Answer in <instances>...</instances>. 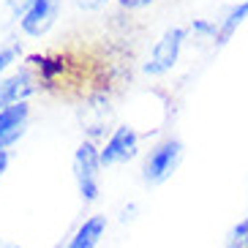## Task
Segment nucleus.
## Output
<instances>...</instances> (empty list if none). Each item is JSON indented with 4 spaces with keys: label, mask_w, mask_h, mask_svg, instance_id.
Masks as SVG:
<instances>
[{
    "label": "nucleus",
    "mask_w": 248,
    "mask_h": 248,
    "mask_svg": "<svg viewBox=\"0 0 248 248\" xmlns=\"http://www.w3.org/2000/svg\"><path fill=\"white\" fill-rule=\"evenodd\" d=\"M79 123H82V131L90 137V142L98 137H107L112 123V104L107 98V93H95L85 104V109L79 112Z\"/></svg>",
    "instance_id": "4"
},
{
    "label": "nucleus",
    "mask_w": 248,
    "mask_h": 248,
    "mask_svg": "<svg viewBox=\"0 0 248 248\" xmlns=\"http://www.w3.org/2000/svg\"><path fill=\"white\" fill-rule=\"evenodd\" d=\"M0 248H22V246L14 243V240H3V237H0Z\"/></svg>",
    "instance_id": "18"
},
{
    "label": "nucleus",
    "mask_w": 248,
    "mask_h": 248,
    "mask_svg": "<svg viewBox=\"0 0 248 248\" xmlns=\"http://www.w3.org/2000/svg\"><path fill=\"white\" fill-rule=\"evenodd\" d=\"M19 58V44H14V46H6V49H0V74L6 71L14 60Z\"/></svg>",
    "instance_id": "13"
},
{
    "label": "nucleus",
    "mask_w": 248,
    "mask_h": 248,
    "mask_svg": "<svg viewBox=\"0 0 248 248\" xmlns=\"http://www.w3.org/2000/svg\"><path fill=\"white\" fill-rule=\"evenodd\" d=\"M77 8H82V11H98V8H104L109 0H71Z\"/></svg>",
    "instance_id": "14"
},
{
    "label": "nucleus",
    "mask_w": 248,
    "mask_h": 248,
    "mask_svg": "<svg viewBox=\"0 0 248 248\" xmlns=\"http://www.w3.org/2000/svg\"><path fill=\"white\" fill-rule=\"evenodd\" d=\"M107 226H109L107 216H90L77 226V232L68 237L66 248H98L101 237L107 234Z\"/></svg>",
    "instance_id": "9"
},
{
    "label": "nucleus",
    "mask_w": 248,
    "mask_h": 248,
    "mask_svg": "<svg viewBox=\"0 0 248 248\" xmlns=\"http://www.w3.org/2000/svg\"><path fill=\"white\" fill-rule=\"evenodd\" d=\"M58 11H60V0H36L33 6L28 8V14L19 19V28L33 38H41L46 36L58 19Z\"/></svg>",
    "instance_id": "7"
},
{
    "label": "nucleus",
    "mask_w": 248,
    "mask_h": 248,
    "mask_svg": "<svg viewBox=\"0 0 248 248\" xmlns=\"http://www.w3.org/2000/svg\"><path fill=\"white\" fill-rule=\"evenodd\" d=\"M139 153V134L128 125H120L112 131L107 139V145L101 150V167H112V164H125Z\"/></svg>",
    "instance_id": "5"
},
{
    "label": "nucleus",
    "mask_w": 248,
    "mask_h": 248,
    "mask_svg": "<svg viewBox=\"0 0 248 248\" xmlns=\"http://www.w3.org/2000/svg\"><path fill=\"white\" fill-rule=\"evenodd\" d=\"M180 161H183L180 139H167V142H161L158 147H153L150 155L145 158L142 177H145V183H150V186H161V183H167L169 177H172V172L180 167Z\"/></svg>",
    "instance_id": "2"
},
{
    "label": "nucleus",
    "mask_w": 248,
    "mask_h": 248,
    "mask_svg": "<svg viewBox=\"0 0 248 248\" xmlns=\"http://www.w3.org/2000/svg\"><path fill=\"white\" fill-rule=\"evenodd\" d=\"M28 60L38 68V71H41V79H44V82H52L55 74H60L63 68H66L63 58H52V55H30Z\"/></svg>",
    "instance_id": "11"
},
{
    "label": "nucleus",
    "mask_w": 248,
    "mask_h": 248,
    "mask_svg": "<svg viewBox=\"0 0 248 248\" xmlns=\"http://www.w3.org/2000/svg\"><path fill=\"white\" fill-rule=\"evenodd\" d=\"M246 16H248V0H237L232 8H229V14L221 19L218 25V36H216V44H226L229 38L234 36V30L240 28L243 22H246Z\"/></svg>",
    "instance_id": "10"
},
{
    "label": "nucleus",
    "mask_w": 248,
    "mask_h": 248,
    "mask_svg": "<svg viewBox=\"0 0 248 248\" xmlns=\"http://www.w3.org/2000/svg\"><path fill=\"white\" fill-rule=\"evenodd\" d=\"M33 3H36V0H16V3H14V11L19 14V19H22V16L28 14V8L33 6Z\"/></svg>",
    "instance_id": "16"
},
{
    "label": "nucleus",
    "mask_w": 248,
    "mask_h": 248,
    "mask_svg": "<svg viewBox=\"0 0 248 248\" xmlns=\"http://www.w3.org/2000/svg\"><path fill=\"white\" fill-rule=\"evenodd\" d=\"M98 169H101V150H95V145L88 139L74 153V177H77V188L85 204H93L98 199V191H101Z\"/></svg>",
    "instance_id": "1"
},
{
    "label": "nucleus",
    "mask_w": 248,
    "mask_h": 248,
    "mask_svg": "<svg viewBox=\"0 0 248 248\" xmlns=\"http://www.w3.org/2000/svg\"><path fill=\"white\" fill-rule=\"evenodd\" d=\"M186 38H188V30L186 28H169L155 41L153 52H150V58L145 63V74H150V77H164V74L172 71L177 58H180V49L186 44Z\"/></svg>",
    "instance_id": "3"
},
{
    "label": "nucleus",
    "mask_w": 248,
    "mask_h": 248,
    "mask_svg": "<svg viewBox=\"0 0 248 248\" xmlns=\"http://www.w3.org/2000/svg\"><path fill=\"white\" fill-rule=\"evenodd\" d=\"M30 117V107L25 104H14L8 109L0 112V150H6L16 142V139L25 134V125H28Z\"/></svg>",
    "instance_id": "8"
},
{
    "label": "nucleus",
    "mask_w": 248,
    "mask_h": 248,
    "mask_svg": "<svg viewBox=\"0 0 248 248\" xmlns=\"http://www.w3.org/2000/svg\"><path fill=\"white\" fill-rule=\"evenodd\" d=\"M226 248H248V216L243 221H237V226L229 232Z\"/></svg>",
    "instance_id": "12"
},
{
    "label": "nucleus",
    "mask_w": 248,
    "mask_h": 248,
    "mask_svg": "<svg viewBox=\"0 0 248 248\" xmlns=\"http://www.w3.org/2000/svg\"><path fill=\"white\" fill-rule=\"evenodd\" d=\"M6 167H8V150H0V177H3Z\"/></svg>",
    "instance_id": "17"
},
{
    "label": "nucleus",
    "mask_w": 248,
    "mask_h": 248,
    "mask_svg": "<svg viewBox=\"0 0 248 248\" xmlns=\"http://www.w3.org/2000/svg\"><path fill=\"white\" fill-rule=\"evenodd\" d=\"M123 8H145V6H150L153 0H117Z\"/></svg>",
    "instance_id": "15"
},
{
    "label": "nucleus",
    "mask_w": 248,
    "mask_h": 248,
    "mask_svg": "<svg viewBox=\"0 0 248 248\" xmlns=\"http://www.w3.org/2000/svg\"><path fill=\"white\" fill-rule=\"evenodd\" d=\"M36 77L30 68H19V71L8 74L0 79V112L14 107V104H25L30 95L36 93Z\"/></svg>",
    "instance_id": "6"
}]
</instances>
